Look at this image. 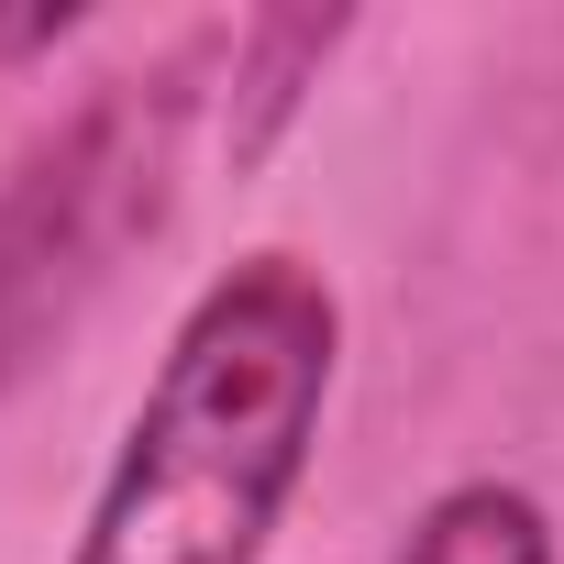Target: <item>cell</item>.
Wrapping results in <instances>:
<instances>
[{
  "label": "cell",
  "mask_w": 564,
  "mask_h": 564,
  "mask_svg": "<svg viewBox=\"0 0 564 564\" xmlns=\"http://www.w3.org/2000/svg\"><path fill=\"white\" fill-rule=\"evenodd\" d=\"M344 45V12H265L232 34V166L276 144V122L300 111V78Z\"/></svg>",
  "instance_id": "cell-3"
},
{
  "label": "cell",
  "mask_w": 564,
  "mask_h": 564,
  "mask_svg": "<svg viewBox=\"0 0 564 564\" xmlns=\"http://www.w3.org/2000/svg\"><path fill=\"white\" fill-rule=\"evenodd\" d=\"M333 355L344 311L300 254L210 276L122 421L78 564H265L322 443Z\"/></svg>",
  "instance_id": "cell-1"
},
{
  "label": "cell",
  "mask_w": 564,
  "mask_h": 564,
  "mask_svg": "<svg viewBox=\"0 0 564 564\" xmlns=\"http://www.w3.org/2000/svg\"><path fill=\"white\" fill-rule=\"evenodd\" d=\"M399 564H553V520H542L531 487L465 476V487H443V498L410 520Z\"/></svg>",
  "instance_id": "cell-4"
},
{
  "label": "cell",
  "mask_w": 564,
  "mask_h": 564,
  "mask_svg": "<svg viewBox=\"0 0 564 564\" xmlns=\"http://www.w3.org/2000/svg\"><path fill=\"white\" fill-rule=\"evenodd\" d=\"M188 78H199V45L144 67V78H100L56 133L23 144L12 177H0V388H12L89 311L100 276L166 221Z\"/></svg>",
  "instance_id": "cell-2"
}]
</instances>
